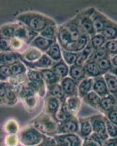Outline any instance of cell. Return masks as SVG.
Masks as SVG:
<instances>
[{"label": "cell", "mask_w": 117, "mask_h": 146, "mask_svg": "<svg viewBox=\"0 0 117 146\" xmlns=\"http://www.w3.org/2000/svg\"><path fill=\"white\" fill-rule=\"evenodd\" d=\"M18 23L25 26L29 29L40 34L46 27L56 24L52 18L37 12H25L18 15L15 18Z\"/></svg>", "instance_id": "6da1fadb"}, {"label": "cell", "mask_w": 117, "mask_h": 146, "mask_svg": "<svg viewBox=\"0 0 117 146\" xmlns=\"http://www.w3.org/2000/svg\"><path fill=\"white\" fill-rule=\"evenodd\" d=\"M32 125L45 137H54L58 135V123L53 117L45 113L37 115L32 122Z\"/></svg>", "instance_id": "7a4b0ae2"}, {"label": "cell", "mask_w": 117, "mask_h": 146, "mask_svg": "<svg viewBox=\"0 0 117 146\" xmlns=\"http://www.w3.org/2000/svg\"><path fill=\"white\" fill-rule=\"evenodd\" d=\"M18 136L21 146H37L45 137V135L37 131L32 124L21 129Z\"/></svg>", "instance_id": "3957f363"}, {"label": "cell", "mask_w": 117, "mask_h": 146, "mask_svg": "<svg viewBox=\"0 0 117 146\" xmlns=\"http://www.w3.org/2000/svg\"><path fill=\"white\" fill-rule=\"evenodd\" d=\"M94 10H95V8L91 7V8L83 10L75 16V19L77 20L82 30L84 31L86 35L89 36L95 35L92 20V15Z\"/></svg>", "instance_id": "277c9868"}, {"label": "cell", "mask_w": 117, "mask_h": 146, "mask_svg": "<svg viewBox=\"0 0 117 146\" xmlns=\"http://www.w3.org/2000/svg\"><path fill=\"white\" fill-rule=\"evenodd\" d=\"M91 124L92 126L93 134L98 137L104 142L109 137L106 131L105 125V116L103 114L94 115L89 117Z\"/></svg>", "instance_id": "5b68a950"}, {"label": "cell", "mask_w": 117, "mask_h": 146, "mask_svg": "<svg viewBox=\"0 0 117 146\" xmlns=\"http://www.w3.org/2000/svg\"><path fill=\"white\" fill-rule=\"evenodd\" d=\"M18 23V22H17ZM39 35V34L33 32L32 30L29 29L25 26L22 25L21 23H18L16 28L14 32V38L19 39L24 42L26 44L29 45V44L32 42V40Z\"/></svg>", "instance_id": "8992f818"}, {"label": "cell", "mask_w": 117, "mask_h": 146, "mask_svg": "<svg viewBox=\"0 0 117 146\" xmlns=\"http://www.w3.org/2000/svg\"><path fill=\"white\" fill-rule=\"evenodd\" d=\"M58 146H82L83 139L77 134L57 135L54 137Z\"/></svg>", "instance_id": "52a82bcc"}, {"label": "cell", "mask_w": 117, "mask_h": 146, "mask_svg": "<svg viewBox=\"0 0 117 146\" xmlns=\"http://www.w3.org/2000/svg\"><path fill=\"white\" fill-rule=\"evenodd\" d=\"M78 118L76 116H72L64 123L58 124V135H70V134L78 135Z\"/></svg>", "instance_id": "ba28073f"}, {"label": "cell", "mask_w": 117, "mask_h": 146, "mask_svg": "<svg viewBox=\"0 0 117 146\" xmlns=\"http://www.w3.org/2000/svg\"><path fill=\"white\" fill-rule=\"evenodd\" d=\"M22 62L26 65L27 69L39 70V71L42 70H45V69L51 68L52 66H54V64H55V62H53L45 53H43L40 59L37 60V62H33V63H29V62Z\"/></svg>", "instance_id": "9c48e42d"}, {"label": "cell", "mask_w": 117, "mask_h": 146, "mask_svg": "<svg viewBox=\"0 0 117 146\" xmlns=\"http://www.w3.org/2000/svg\"><path fill=\"white\" fill-rule=\"evenodd\" d=\"M92 20L95 34H101L108 22L109 18L95 9L92 15Z\"/></svg>", "instance_id": "30bf717a"}, {"label": "cell", "mask_w": 117, "mask_h": 146, "mask_svg": "<svg viewBox=\"0 0 117 146\" xmlns=\"http://www.w3.org/2000/svg\"><path fill=\"white\" fill-rule=\"evenodd\" d=\"M64 26L68 29V31L70 33V36H71V40H72V42H76L83 35H86L84 32L82 30L80 27L79 26L77 20L75 19L74 17L73 18L70 19L65 23H64Z\"/></svg>", "instance_id": "8fae6325"}, {"label": "cell", "mask_w": 117, "mask_h": 146, "mask_svg": "<svg viewBox=\"0 0 117 146\" xmlns=\"http://www.w3.org/2000/svg\"><path fill=\"white\" fill-rule=\"evenodd\" d=\"M67 113L72 116H76L78 113L81 106V99L78 96L67 97L65 102L62 104Z\"/></svg>", "instance_id": "7c38bea8"}, {"label": "cell", "mask_w": 117, "mask_h": 146, "mask_svg": "<svg viewBox=\"0 0 117 146\" xmlns=\"http://www.w3.org/2000/svg\"><path fill=\"white\" fill-rule=\"evenodd\" d=\"M60 85L63 88L67 97L78 96V84L72 78L69 76L62 79L60 81Z\"/></svg>", "instance_id": "4fadbf2b"}, {"label": "cell", "mask_w": 117, "mask_h": 146, "mask_svg": "<svg viewBox=\"0 0 117 146\" xmlns=\"http://www.w3.org/2000/svg\"><path fill=\"white\" fill-rule=\"evenodd\" d=\"M56 42H57V40H48V39H45L41 36L40 35H38L32 40V42L29 44V46L37 48L42 53H45Z\"/></svg>", "instance_id": "5bb4252c"}, {"label": "cell", "mask_w": 117, "mask_h": 146, "mask_svg": "<svg viewBox=\"0 0 117 146\" xmlns=\"http://www.w3.org/2000/svg\"><path fill=\"white\" fill-rule=\"evenodd\" d=\"M116 108H117V99L112 94H109L108 96L101 99L98 110L105 115Z\"/></svg>", "instance_id": "9a60e30c"}, {"label": "cell", "mask_w": 117, "mask_h": 146, "mask_svg": "<svg viewBox=\"0 0 117 146\" xmlns=\"http://www.w3.org/2000/svg\"><path fill=\"white\" fill-rule=\"evenodd\" d=\"M57 41L62 49L65 48L70 43H72L70 33L64 24L58 27L57 33Z\"/></svg>", "instance_id": "2e32d148"}, {"label": "cell", "mask_w": 117, "mask_h": 146, "mask_svg": "<svg viewBox=\"0 0 117 146\" xmlns=\"http://www.w3.org/2000/svg\"><path fill=\"white\" fill-rule=\"evenodd\" d=\"M43 54V53H42L38 49L29 45L25 51L20 54V60L22 62L33 63V62H37V60L40 59Z\"/></svg>", "instance_id": "e0dca14e"}, {"label": "cell", "mask_w": 117, "mask_h": 146, "mask_svg": "<svg viewBox=\"0 0 117 146\" xmlns=\"http://www.w3.org/2000/svg\"><path fill=\"white\" fill-rule=\"evenodd\" d=\"M28 82L26 74L19 75V76H11L10 79L7 80L9 86L17 94L18 96L23 87L27 86Z\"/></svg>", "instance_id": "ac0fdd59"}, {"label": "cell", "mask_w": 117, "mask_h": 146, "mask_svg": "<svg viewBox=\"0 0 117 146\" xmlns=\"http://www.w3.org/2000/svg\"><path fill=\"white\" fill-rule=\"evenodd\" d=\"M61 105L62 103L58 99L47 94L45 101V106H44L45 113L53 117L58 110L60 109Z\"/></svg>", "instance_id": "d6986e66"}, {"label": "cell", "mask_w": 117, "mask_h": 146, "mask_svg": "<svg viewBox=\"0 0 117 146\" xmlns=\"http://www.w3.org/2000/svg\"><path fill=\"white\" fill-rule=\"evenodd\" d=\"M79 122V131L78 135H79L82 139H87L92 133V126L91 124L89 117L88 118H78Z\"/></svg>", "instance_id": "ffe728a7"}, {"label": "cell", "mask_w": 117, "mask_h": 146, "mask_svg": "<svg viewBox=\"0 0 117 146\" xmlns=\"http://www.w3.org/2000/svg\"><path fill=\"white\" fill-rule=\"evenodd\" d=\"M89 38H90V36L87 35H83L78 40L70 43L65 48H64V50L73 52V53H80L86 48L87 44L89 43Z\"/></svg>", "instance_id": "44dd1931"}, {"label": "cell", "mask_w": 117, "mask_h": 146, "mask_svg": "<svg viewBox=\"0 0 117 146\" xmlns=\"http://www.w3.org/2000/svg\"><path fill=\"white\" fill-rule=\"evenodd\" d=\"M92 91L100 96L101 98L105 97L109 94V91L106 83H105L104 76L94 78L93 90Z\"/></svg>", "instance_id": "7402d4cb"}, {"label": "cell", "mask_w": 117, "mask_h": 146, "mask_svg": "<svg viewBox=\"0 0 117 146\" xmlns=\"http://www.w3.org/2000/svg\"><path fill=\"white\" fill-rule=\"evenodd\" d=\"M94 78H88L84 79L78 86V96L80 99H83L93 90Z\"/></svg>", "instance_id": "603a6c76"}, {"label": "cell", "mask_w": 117, "mask_h": 146, "mask_svg": "<svg viewBox=\"0 0 117 146\" xmlns=\"http://www.w3.org/2000/svg\"><path fill=\"white\" fill-rule=\"evenodd\" d=\"M72 80H75L78 84L80 82L87 78L86 73L84 66H78V65L74 64L70 66L69 70V75Z\"/></svg>", "instance_id": "cb8c5ba5"}, {"label": "cell", "mask_w": 117, "mask_h": 146, "mask_svg": "<svg viewBox=\"0 0 117 146\" xmlns=\"http://www.w3.org/2000/svg\"><path fill=\"white\" fill-rule=\"evenodd\" d=\"M84 69H85L86 73L88 78H96L100 76H104L105 73L102 72L97 64V62L92 61V60H88L86 63L84 64Z\"/></svg>", "instance_id": "d4e9b609"}, {"label": "cell", "mask_w": 117, "mask_h": 146, "mask_svg": "<svg viewBox=\"0 0 117 146\" xmlns=\"http://www.w3.org/2000/svg\"><path fill=\"white\" fill-rule=\"evenodd\" d=\"M46 87L47 94L51 95V96L58 99L62 104H63L65 102L66 99H67V96L64 94V91L62 86L60 85V83L51 85V86H48Z\"/></svg>", "instance_id": "484cf974"}, {"label": "cell", "mask_w": 117, "mask_h": 146, "mask_svg": "<svg viewBox=\"0 0 117 146\" xmlns=\"http://www.w3.org/2000/svg\"><path fill=\"white\" fill-rule=\"evenodd\" d=\"M101 35L107 41L117 40V23L109 19Z\"/></svg>", "instance_id": "4316f807"}, {"label": "cell", "mask_w": 117, "mask_h": 146, "mask_svg": "<svg viewBox=\"0 0 117 146\" xmlns=\"http://www.w3.org/2000/svg\"><path fill=\"white\" fill-rule=\"evenodd\" d=\"M40 72L46 86L60 83L61 80L51 68L40 70Z\"/></svg>", "instance_id": "83f0119b"}, {"label": "cell", "mask_w": 117, "mask_h": 146, "mask_svg": "<svg viewBox=\"0 0 117 146\" xmlns=\"http://www.w3.org/2000/svg\"><path fill=\"white\" fill-rule=\"evenodd\" d=\"M39 98L37 95H29L21 99L23 107L29 113L35 111L39 105Z\"/></svg>", "instance_id": "f1b7e54d"}, {"label": "cell", "mask_w": 117, "mask_h": 146, "mask_svg": "<svg viewBox=\"0 0 117 146\" xmlns=\"http://www.w3.org/2000/svg\"><path fill=\"white\" fill-rule=\"evenodd\" d=\"M20 60V54L15 52H0V64L11 66Z\"/></svg>", "instance_id": "f546056e"}, {"label": "cell", "mask_w": 117, "mask_h": 146, "mask_svg": "<svg viewBox=\"0 0 117 146\" xmlns=\"http://www.w3.org/2000/svg\"><path fill=\"white\" fill-rule=\"evenodd\" d=\"M51 69L56 73V75L61 80L69 75L70 66L64 62L63 60H61L60 62L54 64V66L51 67Z\"/></svg>", "instance_id": "4dcf8cb0"}, {"label": "cell", "mask_w": 117, "mask_h": 146, "mask_svg": "<svg viewBox=\"0 0 117 146\" xmlns=\"http://www.w3.org/2000/svg\"><path fill=\"white\" fill-rule=\"evenodd\" d=\"M2 129L6 135H18L21 130L18 121L14 118H10L5 121Z\"/></svg>", "instance_id": "1f68e13d"}, {"label": "cell", "mask_w": 117, "mask_h": 146, "mask_svg": "<svg viewBox=\"0 0 117 146\" xmlns=\"http://www.w3.org/2000/svg\"><path fill=\"white\" fill-rule=\"evenodd\" d=\"M104 78L107 85L109 94H112L117 99V77L108 72L104 75Z\"/></svg>", "instance_id": "d6a6232c"}, {"label": "cell", "mask_w": 117, "mask_h": 146, "mask_svg": "<svg viewBox=\"0 0 117 146\" xmlns=\"http://www.w3.org/2000/svg\"><path fill=\"white\" fill-rule=\"evenodd\" d=\"M45 54L55 63L62 60V48L58 45L57 41L49 48V50L45 53Z\"/></svg>", "instance_id": "836d02e7"}, {"label": "cell", "mask_w": 117, "mask_h": 146, "mask_svg": "<svg viewBox=\"0 0 117 146\" xmlns=\"http://www.w3.org/2000/svg\"><path fill=\"white\" fill-rule=\"evenodd\" d=\"M94 50L90 45V42L87 44L86 48L81 52L78 53L77 60H76V63L75 64L78 65V66H84L86 62L89 60V57L91 56L92 53H93Z\"/></svg>", "instance_id": "e575fe53"}, {"label": "cell", "mask_w": 117, "mask_h": 146, "mask_svg": "<svg viewBox=\"0 0 117 146\" xmlns=\"http://www.w3.org/2000/svg\"><path fill=\"white\" fill-rule=\"evenodd\" d=\"M17 25H18V23L15 22V23H6L5 25L0 27V36L8 39V40H11L12 38H13L14 32H15V29Z\"/></svg>", "instance_id": "d590c367"}, {"label": "cell", "mask_w": 117, "mask_h": 146, "mask_svg": "<svg viewBox=\"0 0 117 146\" xmlns=\"http://www.w3.org/2000/svg\"><path fill=\"white\" fill-rule=\"evenodd\" d=\"M101 97L99 95H97L95 92H94L93 91H91L90 93H89L86 96H84V98L82 99L83 101L89 105L92 108H94V109L98 110L99 105L101 101Z\"/></svg>", "instance_id": "8d00e7d4"}, {"label": "cell", "mask_w": 117, "mask_h": 146, "mask_svg": "<svg viewBox=\"0 0 117 146\" xmlns=\"http://www.w3.org/2000/svg\"><path fill=\"white\" fill-rule=\"evenodd\" d=\"M106 42L107 40L101 34H95L91 36L89 38V42L94 50L102 48Z\"/></svg>", "instance_id": "74e56055"}, {"label": "cell", "mask_w": 117, "mask_h": 146, "mask_svg": "<svg viewBox=\"0 0 117 146\" xmlns=\"http://www.w3.org/2000/svg\"><path fill=\"white\" fill-rule=\"evenodd\" d=\"M19 100V96L12 89V88L9 86L8 83L7 82L6 93H5V105H10V106L15 105L18 102Z\"/></svg>", "instance_id": "f35d334b"}, {"label": "cell", "mask_w": 117, "mask_h": 146, "mask_svg": "<svg viewBox=\"0 0 117 146\" xmlns=\"http://www.w3.org/2000/svg\"><path fill=\"white\" fill-rule=\"evenodd\" d=\"M10 72L12 76H19V75H24L27 72V67L23 62L19 60L18 62L10 66Z\"/></svg>", "instance_id": "ab89813d"}, {"label": "cell", "mask_w": 117, "mask_h": 146, "mask_svg": "<svg viewBox=\"0 0 117 146\" xmlns=\"http://www.w3.org/2000/svg\"><path fill=\"white\" fill-rule=\"evenodd\" d=\"M10 47H11L12 51L21 54V53L25 51V50L28 48L29 45L22 40L13 37V38H12L10 40Z\"/></svg>", "instance_id": "60d3db41"}, {"label": "cell", "mask_w": 117, "mask_h": 146, "mask_svg": "<svg viewBox=\"0 0 117 146\" xmlns=\"http://www.w3.org/2000/svg\"><path fill=\"white\" fill-rule=\"evenodd\" d=\"M57 29H58V27L57 26V24L49 25L45 27L42 32L39 34V35H40L44 38L48 39V40H57Z\"/></svg>", "instance_id": "b9f144b4"}, {"label": "cell", "mask_w": 117, "mask_h": 146, "mask_svg": "<svg viewBox=\"0 0 117 146\" xmlns=\"http://www.w3.org/2000/svg\"><path fill=\"white\" fill-rule=\"evenodd\" d=\"M97 64L99 69L105 74L110 72V70L114 67L112 63H111V61H110V56H106L105 58L98 60L97 62Z\"/></svg>", "instance_id": "7bdbcfd3"}, {"label": "cell", "mask_w": 117, "mask_h": 146, "mask_svg": "<svg viewBox=\"0 0 117 146\" xmlns=\"http://www.w3.org/2000/svg\"><path fill=\"white\" fill-rule=\"evenodd\" d=\"M62 60H63L64 62H65L69 66L75 64L78 56V53L67 51V50L62 49Z\"/></svg>", "instance_id": "ee69618b"}, {"label": "cell", "mask_w": 117, "mask_h": 146, "mask_svg": "<svg viewBox=\"0 0 117 146\" xmlns=\"http://www.w3.org/2000/svg\"><path fill=\"white\" fill-rule=\"evenodd\" d=\"M71 117H72V115L67 113V110L64 109L63 105H61L60 109L58 110V111L55 113V115L53 116V118L58 123V124H61V123H64V121L68 120Z\"/></svg>", "instance_id": "f6af8a7d"}, {"label": "cell", "mask_w": 117, "mask_h": 146, "mask_svg": "<svg viewBox=\"0 0 117 146\" xmlns=\"http://www.w3.org/2000/svg\"><path fill=\"white\" fill-rule=\"evenodd\" d=\"M3 143L5 146H21L18 135H6L4 137Z\"/></svg>", "instance_id": "bcb514c9"}, {"label": "cell", "mask_w": 117, "mask_h": 146, "mask_svg": "<svg viewBox=\"0 0 117 146\" xmlns=\"http://www.w3.org/2000/svg\"><path fill=\"white\" fill-rule=\"evenodd\" d=\"M103 48H105L108 54L110 57H113L117 55V40L107 41L104 45Z\"/></svg>", "instance_id": "7dc6e473"}, {"label": "cell", "mask_w": 117, "mask_h": 146, "mask_svg": "<svg viewBox=\"0 0 117 146\" xmlns=\"http://www.w3.org/2000/svg\"><path fill=\"white\" fill-rule=\"evenodd\" d=\"M106 56H109L106 50L102 47V48H100V49L94 50L93 53L91 55V56L89 57V60H92V61L97 62L98 60L105 58V57Z\"/></svg>", "instance_id": "c3c4849f"}, {"label": "cell", "mask_w": 117, "mask_h": 146, "mask_svg": "<svg viewBox=\"0 0 117 146\" xmlns=\"http://www.w3.org/2000/svg\"><path fill=\"white\" fill-rule=\"evenodd\" d=\"M11 76L10 66L0 64V81L7 82Z\"/></svg>", "instance_id": "681fc988"}, {"label": "cell", "mask_w": 117, "mask_h": 146, "mask_svg": "<svg viewBox=\"0 0 117 146\" xmlns=\"http://www.w3.org/2000/svg\"><path fill=\"white\" fill-rule=\"evenodd\" d=\"M105 125H106V131L109 137L117 138V126L112 123L105 117Z\"/></svg>", "instance_id": "f907efd6"}, {"label": "cell", "mask_w": 117, "mask_h": 146, "mask_svg": "<svg viewBox=\"0 0 117 146\" xmlns=\"http://www.w3.org/2000/svg\"><path fill=\"white\" fill-rule=\"evenodd\" d=\"M10 40L0 36V52H11Z\"/></svg>", "instance_id": "816d5d0a"}, {"label": "cell", "mask_w": 117, "mask_h": 146, "mask_svg": "<svg viewBox=\"0 0 117 146\" xmlns=\"http://www.w3.org/2000/svg\"><path fill=\"white\" fill-rule=\"evenodd\" d=\"M104 115L106 117V118L109 121H110L111 123L117 126V108L108 112V113Z\"/></svg>", "instance_id": "f5cc1de1"}, {"label": "cell", "mask_w": 117, "mask_h": 146, "mask_svg": "<svg viewBox=\"0 0 117 146\" xmlns=\"http://www.w3.org/2000/svg\"><path fill=\"white\" fill-rule=\"evenodd\" d=\"M102 146H117V138L108 137L102 143Z\"/></svg>", "instance_id": "db71d44e"}, {"label": "cell", "mask_w": 117, "mask_h": 146, "mask_svg": "<svg viewBox=\"0 0 117 146\" xmlns=\"http://www.w3.org/2000/svg\"><path fill=\"white\" fill-rule=\"evenodd\" d=\"M82 146H100V145L98 143L92 141V140H91V139H83Z\"/></svg>", "instance_id": "11a10c76"}, {"label": "cell", "mask_w": 117, "mask_h": 146, "mask_svg": "<svg viewBox=\"0 0 117 146\" xmlns=\"http://www.w3.org/2000/svg\"><path fill=\"white\" fill-rule=\"evenodd\" d=\"M110 61L114 67H117V55L113 57H110Z\"/></svg>", "instance_id": "9f6ffc18"}, {"label": "cell", "mask_w": 117, "mask_h": 146, "mask_svg": "<svg viewBox=\"0 0 117 146\" xmlns=\"http://www.w3.org/2000/svg\"><path fill=\"white\" fill-rule=\"evenodd\" d=\"M109 73H110V74H112V75L117 77V67H113V69L110 70V72Z\"/></svg>", "instance_id": "6f0895ef"}, {"label": "cell", "mask_w": 117, "mask_h": 146, "mask_svg": "<svg viewBox=\"0 0 117 146\" xmlns=\"http://www.w3.org/2000/svg\"><path fill=\"white\" fill-rule=\"evenodd\" d=\"M0 105H2V102H0Z\"/></svg>", "instance_id": "680465c9"}]
</instances>
